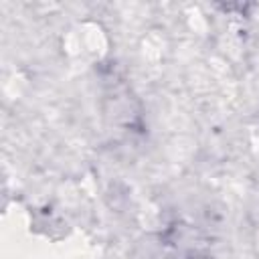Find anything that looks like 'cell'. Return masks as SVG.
Returning <instances> with one entry per match:
<instances>
[{
	"label": "cell",
	"mask_w": 259,
	"mask_h": 259,
	"mask_svg": "<svg viewBox=\"0 0 259 259\" xmlns=\"http://www.w3.org/2000/svg\"><path fill=\"white\" fill-rule=\"evenodd\" d=\"M186 259H204V257H200V255H190V257H186Z\"/></svg>",
	"instance_id": "6da1fadb"
}]
</instances>
